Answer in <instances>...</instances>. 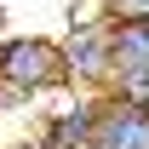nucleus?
Returning a JSON list of instances; mask_svg holds the SVG:
<instances>
[{"label": "nucleus", "mask_w": 149, "mask_h": 149, "mask_svg": "<svg viewBox=\"0 0 149 149\" xmlns=\"http://www.w3.org/2000/svg\"><path fill=\"white\" fill-rule=\"evenodd\" d=\"M86 149H149V109L138 103V97L103 92L97 126H92V143H86Z\"/></svg>", "instance_id": "nucleus-5"}, {"label": "nucleus", "mask_w": 149, "mask_h": 149, "mask_svg": "<svg viewBox=\"0 0 149 149\" xmlns=\"http://www.w3.org/2000/svg\"><path fill=\"white\" fill-rule=\"evenodd\" d=\"M63 92V63L57 40L46 35H0V103H29V97Z\"/></svg>", "instance_id": "nucleus-1"}, {"label": "nucleus", "mask_w": 149, "mask_h": 149, "mask_svg": "<svg viewBox=\"0 0 149 149\" xmlns=\"http://www.w3.org/2000/svg\"><path fill=\"white\" fill-rule=\"evenodd\" d=\"M138 103H143V109H149V86H143V92H138Z\"/></svg>", "instance_id": "nucleus-7"}, {"label": "nucleus", "mask_w": 149, "mask_h": 149, "mask_svg": "<svg viewBox=\"0 0 149 149\" xmlns=\"http://www.w3.org/2000/svg\"><path fill=\"white\" fill-rule=\"evenodd\" d=\"M149 86V23H109V92L138 97Z\"/></svg>", "instance_id": "nucleus-4"}, {"label": "nucleus", "mask_w": 149, "mask_h": 149, "mask_svg": "<svg viewBox=\"0 0 149 149\" xmlns=\"http://www.w3.org/2000/svg\"><path fill=\"white\" fill-rule=\"evenodd\" d=\"M97 103H103V92H69L63 86V97L40 120V149H86L92 126H97Z\"/></svg>", "instance_id": "nucleus-3"}, {"label": "nucleus", "mask_w": 149, "mask_h": 149, "mask_svg": "<svg viewBox=\"0 0 149 149\" xmlns=\"http://www.w3.org/2000/svg\"><path fill=\"white\" fill-rule=\"evenodd\" d=\"M109 23H149V0H97Z\"/></svg>", "instance_id": "nucleus-6"}, {"label": "nucleus", "mask_w": 149, "mask_h": 149, "mask_svg": "<svg viewBox=\"0 0 149 149\" xmlns=\"http://www.w3.org/2000/svg\"><path fill=\"white\" fill-rule=\"evenodd\" d=\"M57 63L69 92H109V17L69 23L57 40Z\"/></svg>", "instance_id": "nucleus-2"}]
</instances>
